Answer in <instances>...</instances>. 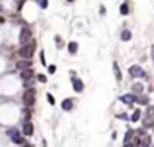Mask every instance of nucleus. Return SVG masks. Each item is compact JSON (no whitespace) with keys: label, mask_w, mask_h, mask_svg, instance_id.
<instances>
[{"label":"nucleus","mask_w":154,"mask_h":147,"mask_svg":"<svg viewBox=\"0 0 154 147\" xmlns=\"http://www.w3.org/2000/svg\"><path fill=\"white\" fill-rule=\"evenodd\" d=\"M35 49H36V41L31 39L30 43H26V44H23L20 47L18 56H20L21 59H31V57H33V54H35Z\"/></svg>","instance_id":"nucleus-1"},{"label":"nucleus","mask_w":154,"mask_h":147,"mask_svg":"<svg viewBox=\"0 0 154 147\" xmlns=\"http://www.w3.org/2000/svg\"><path fill=\"white\" fill-rule=\"evenodd\" d=\"M35 100H36V90L35 88H26L21 95V102L26 108H31L35 105Z\"/></svg>","instance_id":"nucleus-2"},{"label":"nucleus","mask_w":154,"mask_h":147,"mask_svg":"<svg viewBox=\"0 0 154 147\" xmlns=\"http://www.w3.org/2000/svg\"><path fill=\"white\" fill-rule=\"evenodd\" d=\"M154 126V108H148L146 116L143 118V127H153Z\"/></svg>","instance_id":"nucleus-3"},{"label":"nucleus","mask_w":154,"mask_h":147,"mask_svg":"<svg viewBox=\"0 0 154 147\" xmlns=\"http://www.w3.org/2000/svg\"><path fill=\"white\" fill-rule=\"evenodd\" d=\"M33 39V35H31V30L30 28H21V31H20V44L23 46V44H26V43H30V41Z\"/></svg>","instance_id":"nucleus-4"},{"label":"nucleus","mask_w":154,"mask_h":147,"mask_svg":"<svg viewBox=\"0 0 154 147\" xmlns=\"http://www.w3.org/2000/svg\"><path fill=\"white\" fill-rule=\"evenodd\" d=\"M128 72L131 77H144L146 75V72H144V69L141 66H131L128 69Z\"/></svg>","instance_id":"nucleus-5"},{"label":"nucleus","mask_w":154,"mask_h":147,"mask_svg":"<svg viewBox=\"0 0 154 147\" xmlns=\"http://www.w3.org/2000/svg\"><path fill=\"white\" fill-rule=\"evenodd\" d=\"M8 136L12 137V141L15 142V144H18V146H21L23 144V137H21V134H20V131H16V129H10L8 131Z\"/></svg>","instance_id":"nucleus-6"},{"label":"nucleus","mask_w":154,"mask_h":147,"mask_svg":"<svg viewBox=\"0 0 154 147\" xmlns=\"http://www.w3.org/2000/svg\"><path fill=\"white\" fill-rule=\"evenodd\" d=\"M71 82H72V88H74V91L82 93V91H84V82L80 80V79H77V77H72Z\"/></svg>","instance_id":"nucleus-7"},{"label":"nucleus","mask_w":154,"mask_h":147,"mask_svg":"<svg viewBox=\"0 0 154 147\" xmlns=\"http://www.w3.org/2000/svg\"><path fill=\"white\" fill-rule=\"evenodd\" d=\"M120 100H121L125 105H133V103L138 100V96L134 95V93H126V95H123L121 98H120Z\"/></svg>","instance_id":"nucleus-8"},{"label":"nucleus","mask_w":154,"mask_h":147,"mask_svg":"<svg viewBox=\"0 0 154 147\" xmlns=\"http://www.w3.org/2000/svg\"><path fill=\"white\" fill-rule=\"evenodd\" d=\"M33 132H35V126H33V123L23 121V134H25V136H33Z\"/></svg>","instance_id":"nucleus-9"},{"label":"nucleus","mask_w":154,"mask_h":147,"mask_svg":"<svg viewBox=\"0 0 154 147\" xmlns=\"http://www.w3.org/2000/svg\"><path fill=\"white\" fill-rule=\"evenodd\" d=\"M33 77H35L33 69H25V70H21V80L23 82H31Z\"/></svg>","instance_id":"nucleus-10"},{"label":"nucleus","mask_w":154,"mask_h":147,"mask_svg":"<svg viewBox=\"0 0 154 147\" xmlns=\"http://www.w3.org/2000/svg\"><path fill=\"white\" fill-rule=\"evenodd\" d=\"M31 61L30 59H21V61L16 62V69H20V70H25V69H31Z\"/></svg>","instance_id":"nucleus-11"},{"label":"nucleus","mask_w":154,"mask_h":147,"mask_svg":"<svg viewBox=\"0 0 154 147\" xmlns=\"http://www.w3.org/2000/svg\"><path fill=\"white\" fill-rule=\"evenodd\" d=\"M61 106H62L64 111H71L72 108H74V100H72V98H66V100H62Z\"/></svg>","instance_id":"nucleus-12"},{"label":"nucleus","mask_w":154,"mask_h":147,"mask_svg":"<svg viewBox=\"0 0 154 147\" xmlns=\"http://www.w3.org/2000/svg\"><path fill=\"white\" fill-rule=\"evenodd\" d=\"M67 51H69V54H77V51H79L77 41H71V43L67 44Z\"/></svg>","instance_id":"nucleus-13"},{"label":"nucleus","mask_w":154,"mask_h":147,"mask_svg":"<svg viewBox=\"0 0 154 147\" xmlns=\"http://www.w3.org/2000/svg\"><path fill=\"white\" fill-rule=\"evenodd\" d=\"M131 90H133L134 95H136V93H143V91H144V87H143V83H133Z\"/></svg>","instance_id":"nucleus-14"},{"label":"nucleus","mask_w":154,"mask_h":147,"mask_svg":"<svg viewBox=\"0 0 154 147\" xmlns=\"http://www.w3.org/2000/svg\"><path fill=\"white\" fill-rule=\"evenodd\" d=\"M113 74H115V77H117V80H121V70H120V67L117 62H113Z\"/></svg>","instance_id":"nucleus-15"},{"label":"nucleus","mask_w":154,"mask_h":147,"mask_svg":"<svg viewBox=\"0 0 154 147\" xmlns=\"http://www.w3.org/2000/svg\"><path fill=\"white\" fill-rule=\"evenodd\" d=\"M129 39H131V31L126 28V30L121 31V41H125V43H126V41H129Z\"/></svg>","instance_id":"nucleus-16"},{"label":"nucleus","mask_w":154,"mask_h":147,"mask_svg":"<svg viewBox=\"0 0 154 147\" xmlns=\"http://www.w3.org/2000/svg\"><path fill=\"white\" fill-rule=\"evenodd\" d=\"M120 13H121L123 16H126L129 13V7H128V3H126V2H125V3H121V7H120Z\"/></svg>","instance_id":"nucleus-17"},{"label":"nucleus","mask_w":154,"mask_h":147,"mask_svg":"<svg viewBox=\"0 0 154 147\" xmlns=\"http://www.w3.org/2000/svg\"><path fill=\"white\" fill-rule=\"evenodd\" d=\"M133 136H134V129H128V131H126V134H125V139H123V141H125V142H129L131 139H133Z\"/></svg>","instance_id":"nucleus-18"},{"label":"nucleus","mask_w":154,"mask_h":147,"mask_svg":"<svg viewBox=\"0 0 154 147\" xmlns=\"http://www.w3.org/2000/svg\"><path fill=\"white\" fill-rule=\"evenodd\" d=\"M136 102H138V103H141V105H143V106H146V105H148V103H149V98H148V96H146V95H141V96H138V100H136Z\"/></svg>","instance_id":"nucleus-19"},{"label":"nucleus","mask_w":154,"mask_h":147,"mask_svg":"<svg viewBox=\"0 0 154 147\" xmlns=\"http://www.w3.org/2000/svg\"><path fill=\"white\" fill-rule=\"evenodd\" d=\"M139 118H141V110H134L133 116H131V121L136 123V121H139Z\"/></svg>","instance_id":"nucleus-20"},{"label":"nucleus","mask_w":154,"mask_h":147,"mask_svg":"<svg viewBox=\"0 0 154 147\" xmlns=\"http://www.w3.org/2000/svg\"><path fill=\"white\" fill-rule=\"evenodd\" d=\"M131 144H133L134 147H141V142H143V137L141 136H138V137H134L133 141H129Z\"/></svg>","instance_id":"nucleus-21"},{"label":"nucleus","mask_w":154,"mask_h":147,"mask_svg":"<svg viewBox=\"0 0 154 147\" xmlns=\"http://www.w3.org/2000/svg\"><path fill=\"white\" fill-rule=\"evenodd\" d=\"M149 144H151V137L144 134V136H143V142H141V146H143V147H149Z\"/></svg>","instance_id":"nucleus-22"},{"label":"nucleus","mask_w":154,"mask_h":147,"mask_svg":"<svg viewBox=\"0 0 154 147\" xmlns=\"http://www.w3.org/2000/svg\"><path fill=\"white\" fill-rule=\"evenodd\" d=\"M36 2H38V7H40V8H43V10L48 7V0H36Z\"/></svg>","instance_id":"nucleus-23"},{"label":"nucleus","mask_w":154,"mask_h":147,"mask_svg":"<svg viewBox=\"0 0 154 147\" xmlns=\"http://www.w3.org/2000/svg\"><path fill=\"white\" fill-rule=\"evenodd\" d=\"M46 98H48V102H49V105H54V103H56V100H54V96H52L51 93H48Z\"/></svg>","instance_id":"nucleus-24"},{"label":"nucleus","mask_w":154,"mask_h":147,"mask_svg":"<svg viewBox=\"0 0 154 147\" xmlns=\"http://www.w3.org/2000/svg\"><path fill=\"white\" fill-rule=\"evenodd\" d=\"M38 80L41 82V83H46V80H48V79H46V75H43V74H40V75H38Z\"/></svg>","instance_id":"nucleus-25"},{"label":"nucleus","mask_w":154,"mask_h":147,"mask_svg":"<svg viewBox=\"0 0 154 147\" xmlns=\"http://www.w3.org/2000/svg\"><path fill=\"white\" fill-rule=\"evenodd\" d=\"M56 44H57V47H62V38L61 36H56Z\"/></svg>","instance_id":"nucleus-26"},{"label":"nucleus","mask_w":154,"mask_h":147,"mask_svg":"<svg viewBox=\"0 0 154 147\" xmlns=\"http://www.w3.org/2000/svg\"><path fill=\"white\" fill-rule=\"evenodd\" d=\"M48 72H49V74H54V72H56V66H52L51 64V66L48 67Z\"/></svg>","instance_id":"nucleus-27"},{"label":"nucleus","mask_w":154,"mask_h":147,"mask_svg":"<svg viewBox=\"0 0 154 147\" xmlns=\"http://www.w3.org/2000/svg\"><path fill=\"white\" fill-rule=\"evenodd\" d=\"M40 59H41V64H43V66H46V61H44V54H43V51L40 52Z\"/></svg>","instance_id":"nucleus-28"},{"label":"nucleus","mask_w":154,"mask_h":147,"mask_svg":"<svg viewBox=\"0 0 154 147\" xmlns=\"http://www.w3.org/2000/svg\"><path fill=\"white\" fill-rule=\"evenodd\" d=\"M117 118H120V119H123V121H128V119H129V118L126 116V114H118Z\"/></svg>","instance_id":"nucleus-29"},{"label":"nucleus","mask_w":154,"mask_h":147,"mask_svg":"<svg viewBox=\"0 0 154 147\" xmlns=\"http://www.w3.org/2000/svg\"><path fill=\"white\" fill-rule=\"evenodd\" d=\"M21 147H35V146H33V144H31V142H23V144H21Z\"/></svg>","instance_id":"nucleus-30"},{"label":"nucleus","mask_w":154,"mask_h":147,"mask_svg":"<svg viewBox=\"0 0 154 147\" xmlns=\"http://www.w3.org/2000/svg\"><path fill=\"white\" fill-rule=\"evenodd\" d=\"M25 2H26V0H18V10H21V7H23Z\"/></svg>","instance_id":"nucleus-31"},{"label":"nucleus","mask_w":154,"mask_h":147,"mask_svg":"<svg viewBox=\"0 0 154 147\" xmlns=\"http://www.w3.org/2000/svg\"><path fill=\"white\" fill-rule=\"evenodd\" d=\"M105 13H107V8H105V7H100V15H105Z\"/></svg>","instance_id":"nucleus-32"},{"label":"nucleus","mask_w":154,"mask_h":147,"mask_svg":"<svg viewBox=\"0 0 154 147\" xmlns=\"http://www.w3.org/2000/svg\"><path fill=\"white\" fill-rule=\"evenodd\" d=\"M151 59H153V61H154V44L151 46Z\"/></svg>","instance_id":"nucleus-33"},{"label":"nucleus","mask_w":154,"mask_h":147,"mask_svg":"<svg viewBox=\"0 0 154 147\" xmlns=\"http://www.w3.org/2000/svg\"><path fill=\"white\" fill-rule=\"evenodd\" d=\"M138 136H144V129L141 127V129H138Z\"/></svg>","instance_id":"nucleus-34"},{"label":"nucleus","mask_w":154,"mask_h":147,"mask_svg":"<svg viewBox=\"0 0 154 147\" xmlns=\"http://www.w3.org/2000/svg\"><path fill=\"white\" fill-rule=\"evenodd\" d=\"M125 147H134V146L131 144V142H125Z\"/></svg>","instance_id":"nucleus-35"},{"label":"nucleus","mask_w":154,"mask_h":147,"mask_svg":"<svg viewBox=\"0 0 154 147\" xmlns=\"http://www.w3.org/2000/svg\"><path fill=\"white\" fill-rule=\"evenodd\" d=\"M0 23H3V18H2V16H0Z\"/></svg>","instance_id":"nucleus-36"},{"label":"nucleus","mask_w":154,"mask_h":147,"mask_svg":"<svg viewBox=\"0 0 154 147\" xmlns=\"http://www.w3.org/2000/svg\"><path fill=\"white\" fill-rule=\"evenodd\" d=\"M67 2H74V0H67Z\"/></svg>","instance_id":"nucleus-37"},{"label":"nucleus","mask_w":154,"mask_h":147,"mask_svg":"<svg viewBox=\"0 0 154 147\" xmlns=\"http://www.w3.org/2000/svg\"><path fill=\"white\" fill-rule=\"evenodd\" d=\"M0 12H2V5H0Z\"/></svg>","instance_id":"nucleus-38"},{"label":"nucleus","mask_w":154,"mask_h":147,"mask_svg":"<svg viewBox=\"0 0 154 147\" xmlns=\"http://www.w3.org/2000/svg\"><path fill=\"white\" fill-rule=\"evenodd\" d=\"M141 147H143V146H141Z\"/></svg>","instance_id":"nucleus-39"}]
</instances>
